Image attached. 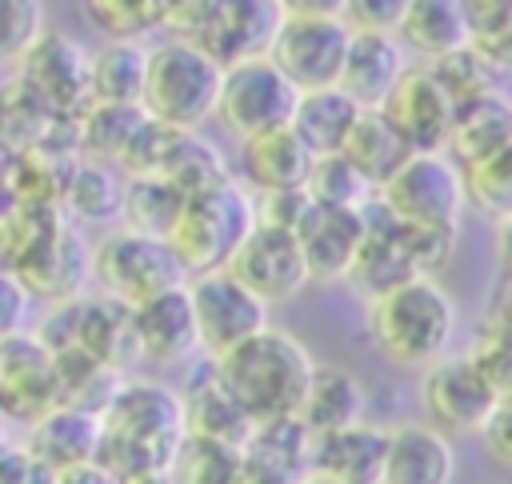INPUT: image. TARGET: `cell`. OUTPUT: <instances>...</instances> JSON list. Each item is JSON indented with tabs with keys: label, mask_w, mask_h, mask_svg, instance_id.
Segmentation results:
<instances>
[{
	"label": "cell",
	"mask_w": 512,
	"mask_h": 484,
	"mask_svg": "<svg viewBox=\"0 0 512 484\" xmlns=\"http://www.w3.org/2000/svg\"><path fill=\"white\" fill-rule=\"evenodd\" d=\"M100 464L116 476L168 472L188 424L184 400L160 380H120L100 404Z\"/></svg>",
	"instance_id": "1"
},
{
	"label": "cell",
	"mask_w": 512,
	"mask_h": 484,
	"mask_svg": "<svg viewBox=\"0 0 512 484\" xmlns=\"http://www.w3.org/2000/svg\"><path fill=\"white\" fill-rule=\"evenodd\" d=\"M364 328L372 348L408 372H424L448 356L456 336V300L440 276H412L364 300Z\"/></svg>",
	"instance_id": "2"
},
{
	"label": "cell",
	"mask_w": 512,
	"mask_h": 484,
	"mask_svg": "<svg viewBox=\"0 0 512 484\" xmlns=\"http://www.w3.org/2000/svg\"><path fill=\"white\" fill-rule=\"evenodd\" d=\"M212 364H216L220 384L228 388V396L240 404V412L252 424L300 416L304 392L316 372L312 352L276 324L248 336L244 344L216 356Z\"/></svg>",
	"instance_id": "3"
},
{
	"label": "cell",
	"mask_w": 512,
	"mask_h": 484,
	"mask_svg": "<svg viewBox=\"0 0 512 484\" xmlns=\"http://www.w3.org/2000/svg\"><path fill=\"white\" fill-rule=\"evenodd\" d=\"M220 84H224L220 60H212L192 40L168 36L148 48L140 112L164 128L200 132V124L216 116Z\"/></svg>",
	"instance_id": "4"
},
{
	"label": "cell",
	"mask_w": 512,
	"mask_h": 484,
	"mask_svg": "<svg viewBox=\"0 0 512 484\" xmlns=\"http://www.w3.org/2000/svg\"><path fill=\"white\" fill-rule=\"evenodd\" d=\"M252 228H256V200L236 180H220L184 200L164 240L176 252L180 268L188 276H200L212 268H228L232 252Z\"/></svg>",
	"instance_id": "5"
},
{
	"label": "cell",
	"mask_w": 512,
	"mask_h": 484,
	"mask_svg": "<svg viewBox=\"0 0 512 484\" xmlns=\"http://www.w3.org/2000/svg\"><path fill=\"white\" fill-rule=\"evenodd\" d=\"M284 20L280 0H188L172 16V28L228 68L248 56H268Z\"/></svg>",
	"instance_id": "6"
},
{
	"label": "cell",
	"mask_w": 512,
	"mask_h": 484,
	"mask_svg": "<svg viewBox=\"0 0 512 484\" xmlns=\"http://www.w3.org/2000/svg\"><path fill=\"white\" fill-rule=\"evenodd\" d=\"M92 280L100 284V292L124 308L144 304L148 296H160L168 288L188 284V272L180 268L176 252L168 248V240L136 232V228H116L104 232L92 248Z\"/></svg>",
	"instance_id": "7"
},
{
	"label": "cell",
	"mask_w": 512,
	"mask_h": 484,
	"mask_svg": "<svg viewBox=\"0 0 512 484\" xmlns=\"http://www.w3.org/2000/svg\"><path fill=\"white\" fill-rule=\"evenodd\" d=\"M376 200L412 228H460L468 208L464 168L448 152H412L388 184H380Z\"/></svg>",
	"instance_id": "8"
},
{
	"label": "cell",
	"mask_w": 512,
	"mask_h": 484,
	"mask_svg": "<svg viewBox=\"0 0 512 484\" xmlns=\"http://www.w3.org/2000/svg\"><path fill=\"white\" fill-rule=\"evenodd\" d=\"M300 88L272 64V56H248L224 68L216 120L244 144L252 136L292 124Z\"/></svg>",
	"instance_id": "9"
},
{
	"label": "cell",
	"mask_w": 512,
	"mask_h": 484,
	"mask_svg": "<svg viewBox=\"0 0 512 484\" xmlns=\"http://www.w3.org/2000/svg\"><path fill=\"white\" fill-rule=\"evenodd\" d=\"M188 300H192V316H196L200 352L208 360L232 352L236 344H244L256 332H264L268 328V312H272L228 268H212V272L188 276Z\"/></svg>",
	"instance_id": "10"
},
{
	"label": "cell",
	"mask_w": 512,
	"mask_h": 484,
	"mask_svg": "<svg viewBox=\"0 0 512 484\" xmlns=\"http://www.w3.org/2000/svg\"><path fill=\"white\" fill-rule=\"evenodd\" d=\"M348 44H352V28L336 16H288L268 56L300 92H312L340 84Z\"/></svg>",
	"instance_id": "11"
},
{
	"label": "cell",
	"mask_w": 512,
	"mask_h": 484,
	"mask_svg": "<svg viewBox=\"0 0 512 484\" xmlns=\"http://www.w3.org/2000/svg\"><path fill=\"white\" fill-rule=\"evenodd\" d=\"M228 272L240 284H248L268 308L296 300L312 284L296 232L280 224H264V220H256V228L240 240V248L228 260Z\"/></svg>",
	"instance_id": "12"
},
{
	"label": "cell",
	"mask_w": 512,
	"mask_h": 484,
	"mask_svg": "<svg viewBox=\"0 0 512 484\" xmlns=\"http://www.w3.org/2000/svg\"><path fill=\"white\" fill-rule=\"evenodd\" d=\"M420 404L428 424L444 436H480L496 392L468 356H444L420 372Z\"/></svg>",
	"instance_id": "13"
},
{
	"label": "cell",
	"mask_w": 512,
	"mask_h": 484,
	"mask_svg": "<svg viewBox=\"0 0 512 484\" xmlns=\"http://www.w3.org/2000/svg\"><path fill=\"white\" fill-rule=\"evenodd\" d=\"M64 404L60 392V364L44 336L16 332L0 340V412L8 420H40Z\"/></svg>",
	"instance_id": "14"
},
{
	"label": "cell",
	"mask_w": 512,
	"mask_h": 484,
	"mask_svg": "<svg viewBox=\"0 0 512 484\" xmlns=\"http://www.w3.org/2000/svg\"><path fill=\"white\" fill-rule=\"evenodd\" d=\"M380 112L412 144V152H448L456 100L432 64H408V72L400 76L396 92L384 100Z\"/></svg>",
	"instance_id": "15"
},
{
	"label": "cell",
	"mask_w": 512,
	"mask_h": 484,
	"mask_svg": "<svg viewBox=\"0 0 512 484\" xmlns=\"http://www.w3.org/2000/svg\"><path fill=\"white\" fill-rule=\"evenodd\" d=\"M16 76L56 112H76L84 100H92V56L68 36V32H44L28 56L16 64Z\"/></svg>",
	"instance_id": "16"
},
{
	"label": "cell",
	"mask_w": 512,
	"mask_h": 484,
	"mask_svg": "<svg viewBox=\"0 0 512 484\" xmlns=\"http://www.w3.org/2000/svg\"><path fill=\"white\" fill-rule=\"evenodd\" d=\"M128 340H132V356H140L156 368L184 364L192 352H200L188 284L168 288V292L148 296L144 304L128 308Z\"/></svg>",
	"instance_id": "17"
},
{
	"label": "cell",
	"mask_w": 512,
	"mask_h": 484,
	"mask_svg": "<svg viewBox=\"0 0 512 484\" xmlns=\"http://www.w3.org/2000/svg\"><path fill=\"white\" fill-rule=\"evenodd\" d=\"M296 240L304 248L308 272L320 284L348 280L360 244H364V208H328L312 204L296 224Z\"/></svg>",
	"instance_id": "18"
},
{
	"label": "cell",
	"mask_w": 512,
	"mask_h": 484,
	"mask_svg": "<svg viewBox=\"0 0 512 484\" xmlns=\"http://www.w3.org/2000/svg\"><path fill=\"white\" fill-rule=\"evenodd\" d=\"M384 456H388V428L360 420L352 428L312 436L308 472L340 480V484H380L384 480Z\"/></svg>",
	"instance_id": "19"
},
{
	"label": "cell",
	"mask_w": 512,
	"mask_h": 484,
	"mask_svg": "<svg viewBox=\"0 0 512 484\" xmlns=\"http://www.w3.org/2000/svg\"><path fill=\"white\" fill-rule=\"evenodd\" d=\"M24 448L56 476L84 468V464L100 460V416L80 404H56L40 420H32Z\"/></svg>",
	"instance_id": "20"
},
{
	"label": "cell",
	"mask_w": 512,
	"mask_h": 484,
	"mask_svg": "<svg viewBox=\"0 0 512 484\" xmlns=\"http://www.w3.org/2000/svg\"><path fill=\"white\" fill-rule=\"evenodd\" d=\"M452 476H456L452 436H444L428 420H408L388 428V456L380 484H452Z\"/></svg>",
	"instance_id": "21"
},
{
	"label": "cell",
	"mask_w": 512,
	"mask_h": 484,
	"mask_svg": "<svg viewBox=\"0 0 512 484\" xmlns=\"http://www.w3.org/2000/svg\"><path fill=\"white\" fill-rule=\"evenodd\" d=\"M408 52L388 32H352L348 60L340 72V88L360 108H384V100L396 92L400 76L408 72Z\"/></svg>",
	"instance_id": "22"
},
{
	"label": "cell",
	"mask_w": 512,
	"mask_h": 484,
	"mask_svg": "<svg viewBox=\"0 0 512 484\" xmlns=\"http://www.w3.org/2000/svg\"><path fill=\"white\" fill-rule=\"evenodd\" d=\"M360 420H368V384L352 368L316 364L312 384L300 404V424L312 436H324L336 428H352Z\"/></svg>",
	"instance_id": "23"
},
{
	"label": "cell",
	"mask_w": 512,
	"mask_h": 484,
	"mask_svg": "<svg viewBox=\"0 0 512 484\" xmlns=\"http://www.w3.org/2000/svg\"><path fill=\"white\" fill-rule=\"evenodd\" d=\"M396 40L412 56V64H436L472 44V28L460 0H412Z\"/></svg>",
	"instance_id": "24"
},
{
	"label": "cell",
	"mask_w": 512,
	"mask_h": 484,
	"mask_svg": "<svg viewBox=\"0 0 512 484\" xmlns=\"http://www.w3.org/2000/svg\"><path fill=\"white\" fill-rule=\"evenodd\" d=\"M308 172H312V152L300 144L292 128H276L240 144V176L244 184L256 188V196L304 188Z\"/></svg>",
	"instance_id": "25"
},
{
	"label": "cell",
	"mask_w": 512,
	"mask_h": 484,
	"mask_svg": "<svg viewBox=\"0 0 512 484\" xmlns=\"http://www.w3.org/2000/svg\"><path fill=\"white\" fill-rule=\"evenodd\" d=\"M360 112H364V108H360L340 84H332V88H312V92H300L288 128L300 136V144L312 152V160H320V156L344 152V144H348V136H352Z\"/></svg>",
	"instance_id": "26"
},
{
	"label": "cell",
	"mask_w": 512,
	"mask_h": 484,
	"mask_svg": "<svg viewBox=\"0 0 512 484\" xmlns=\"http://www.w3.org/2000/svg\"><path fill=\"white\" fill-rule=\"evenodd\" d=\"M180 400H184V424H188V436H208V440H224V444H248L252 436V420L240 412V404L228 396V388L220 384L216 376V364L208 360L196 380H188L180 388Z\"/></svg>",
	"instance_id": "27"
},
{
	"label": "cell",
	"mask_w": 512,
	"mask_h": 484,
	"mask_svg": "<svg viewBox=\"0 0 512 484\" xmlns=\"http://www.w3.org/2000/svg\"><path fill=\"white\" fill-rule=\"evenodd\" d=\"M504 148H512V104L500 92H484L476 100L456 104L448 156L460 168L476 164V160H488V156H496Z\"/></svg>",
	"instance_id": "28"
},
{
	"label": "cell",
	"mask_w": 512,
	"mask_h": 484,
	"mask_svg": "<svg viewBox=\"0 0 512 484\" xmlns=\"http://www.w3.org/2000/svg\"><path fill=\"white\" fill-rule=\"evenodd\" d=\"M344 156L372 180V188L380 192V184H388V176L412 156V144L392 128V120L380 112V108H364L348 144H344Z\"/></svg>",
	"instance_id": "29"
},
{
	"label": "cell",
	"mask_w": 512,
	"mask_h": 484,
	"mask_svg": "<svg viewBox=\"0 0 512 484\" xmlns=\"http://www.w3.org/2000/svg\"><path fill=\"white\" fill-rule=\"evenodd\" d=\"M144 68H148V48L136 40H108L100 52H92V100L100 104H136L144 92Z\"/></svg>",
	"instance_id": "30"
},
{
	"label": "cell",
	"mask_w": 512,
	"mask_h": 484,
	"mask_svg": "<svg viewBox=\"0 0 512 484\" xmlns=\"http://www.w3.org/2000/svg\"><path fill=\"white\" fill-rule=\"evenodd\" d=\"M184 192L160 176H132L124 184V204H120V216H124V228H136V232H148V236H168V228L176 224L180 208H184Z\"/></svg>",
	"instance_id": "31"
},
{
	"label": "cell",
	"mask_w": 512,
	"mask_h": 484,
	"mask_svg": "<svg viewBox=\"0 0 512 484\" xmlns=\"http://www.w3.org/2000/svg\"><path fill=\"white\" fill-rule=\"evenodd\" d=\"M240 472H244V448L208 436H184L168 468L172 484H240Z\"/></svg>",
	"instance_id": "32"
},
{
	"label": "cell",
	"mask_w": 512,
	"mask_h": 484,
	"mask_svg": "<svg viewBox=\"0 0 512 484\" xmlns=\"http://www.w3.org/2000/svg\"><path fill=\"white\" fill-rule=\"evenodd\" d=\"M60 204L68 212H76L72 220H112V216H120L124 184H116L100 160H76Z\"/></svg>",
	"instance_id": "33"
},
{
	"label": "cell",
	"mask_w": 512,
	"mask_h": 484,
	"mask_svg": "<svg viewBox=\"0 0 512 484\" xmlns=\"http://www.w3.org/2000/svg\"><path fill=\"white\" fill-rule=\"evenodd\" d=\"M304 188H308L312 204H328V208H368L376 200L372 180L344 152L312 160V172H308Z\"/></svg>",
	"instance_id": "34"
},
{
	"label": "cell",
	"mask_w": 512,
	"mask_h": 484,
	"mask_svg": "<svg viewBox=\"0 0 512 484\" xmlns=\"http://www.w3.org/2000/svg\"><path fill=\"white\" fill-rule=\"evenodd\" d=\"M464 192H468V208L484 212L492 224L512 216V148L464 164Z\"/></svg>",
	"instance_id": "35"
},
{
	"label": "cell",
	"mask_w": 512,
	"mask_h": 484,
	"mask_svg": "<svg viewBox=\"0 0 512 484\" xmlns=\"http://www.w3.org/2000/svg\"><path fill=\"white\" fill-rule=\"evenodd\" d=\"M84 12L112 40H136V36L152 32L156 24L172 20L168 0H84Z\"/></svg>",
	"instance_id": "36"
},
{
	"label": "cell",
	"mask_w": 512,
	"mask_h": 484,
	"mask_svg": "<svg viewBox=\"0 0 512 484\" xmlns=\"http://www.w3.org/2000/svg\"><path fill=\"white\" fill-rule=\"evenodd\" d=\"M44 32V0H0V64H20Z\"/></svg>",
	"instance_id": "37"
},
{
	"label": "cell",
	"mask_w": 512,
	"mask_h": 484,
	"mask_svg": "<svg viewBox=\"0 0 512 484\" xmlns=\"http://www.w3.org/2000/svg\"><path fill=\"white\" fill-rule=\"evenodd\" d=\"M464 356L480 368V376L492 384L496 396L512 392V328H500V324L484 320V328L472 336Z\"/></svg>",
	"instance_id": "38"
},
{
	"label": "cell",
	"mask_w": 512,
	"mask_h": 484,
	"mask_svg": "<svg viewBox=\"0 0 512 484\" xmlns=\"http://www.w3.org/2000/svg\"><path fill=\"white\" fill-rule=\"evenodd\" d=\"M412 0H348L344 4V24L352 32H400V20Z\"/></svg>",
	"instance_id": "39"
},
{
	"label": "cell",
	"mask_w": 512,
	"mask_h": 484,
	"mask_svg": "<svg viewBox=\"0 0 512 484\" xmlns=\"http://www.w3.org/2000/svg\"><path fill=\"white\" fill-rule=\"evenodd\" d=\"M480 448L492 464L508 468L512 472V392L508 396H496V408L488 412L484 428H480Z\"/></svg>",
	"instance_id": "40"
},
{
	"label": "cell",
	"mask_w": 512,
	"mask_h": 484,
	"mask_svg": "<svg viewBox=\"0 0 512 484\" xmlns=\"http://www.w3.org/2000/svg\"><path fill=\"white\" fill-rule=\"evenodd\" d=\"M28 304H32L28 284H24L16 272L0 268V340H8V336H16V332H24Z\"/></svg>",
	"instance_id": "41"
},
{
	"label": "cell",
	"mask_w": 512,
	"mask_h": 484,
	"mask_svg": "<svg viewBox=\"0 0 512 484\" xmlns=\"http://www.w3.org/2000/svg\"><path fill=\"white\" fill-rule=\"evenodd\" d=\"M60 476L44 468L28 448H4L0 452V484H56Z\"/></svg>",
	"instance_id": "42"
},
{
	"label": "cell",
	"mask_w": 512,
	"mask_h": 484,
	"mask_svg": "<svg viewBox=\"0 0 512 484\" xmlns=\"http://www.w3.org/2000/svg\"><path fill=\"white\" fill-rule=\"evenodd\" d=\"M288 16H336L344 20V4L348 0H280Z\"/></svg>",
	"instance_id": "43"
},
{
	"label": "cell",
	"mask_w": 512,
	"mask_h": 484,
	"mask_svg": "<svg viewBox=\"0 0 512 484\" xmlns=\"http://www.w3.org/2000/svg\"><path fill=\"white\" fill-rule=\"evenodd\" d=\"M492 248H496V264L500 276H512V216L492 224Z\"/></svg>",
	"instance_id": "44"
},
{
	"label": "cell",
	"mask_w": 512,
	"mask_h": 484,
	"mask_svg": "<svg viewBox=\"0 0 512 484\" xmlns=\"http://www.w3.org/2000/svg\"><path fill=\"white\" fill-rule=\"evenodd\" d=\"M488 324L512 328V276H504V280H500V288L492 292V304H488Z\"/></svg>",
	"instance_id": "45"
},
{
	"label": "cell",
	"mask_w": 512,
	"mask_h": 484,
	"mask_svg": "<svg viewBox=\"0 0 512 484\" xmlns=\"http://www.w3.org/2000/svg\"><path fill=\"white\" fill-rule=\"evenodd\" d=\"M120 484H172L168 472H140V476H120Z\"/></svg>",
	"instance_id": "46"
},
{
	"label": "cell",
	"mask_w": 512,
	"mask_h": 484,
	"mask_svg": "<svg viewBox=\"0 0 512 484\" xmlns=\"http://www.w3.org/2000/svg\"><path fill=\"white\" fill-rule=\"evenodd\" d=\"M300 484H340V480H328V476H316V472H304Z\"/></svg>",
	"instance_id": "47"
},
{
	"label": "cell",
	"mask_w": 512,
	"mask_h": 484,
	"mask_svg": "<svg viewBox=\"0 0 512 484\" xmlns=\"http://www.w3.org/2000/svg\"><path fill=\"white\" fill-rule=\"evenodd\" d=\"M4 448H8V416L0 412V452H4Z\"/></svg>",
	"instance_id": "48"
}]
</instances>
